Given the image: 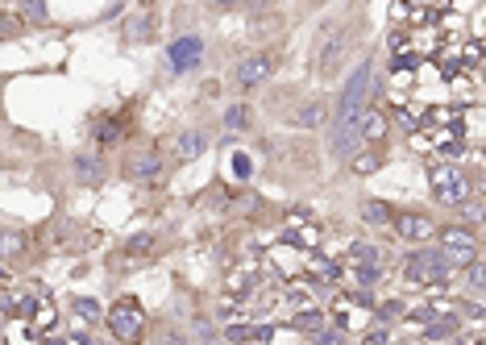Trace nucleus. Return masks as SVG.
<instances>
[{
	"label": "nucleus",
	"instance_id": "nucleus-16",
	"mask_svg": "<svg viewBox=\"0 0 486 345\" xmlns=\"http://www.w3.org/2000/svg\"><path fill=\"white\" fill-rule=\"evenodd\" d=\"M387 133H391V117H387L382 109H366V113L358 117V138H362V146H379V150H382Z\"/></svg>",
	"mask_w": 486,
	"mask_h": 345
},
{
	"label": "nucleus",
	"instance_id": "nucleus-36",
	"mask_svg": "<svg viewBox=\"0 0 486 345\" xmlns=\"http://www.w3.org/2000/svg\"><path fill=\"white\" fill-rule=\"evenodd\" d=\"M154 345H192V341H187V333H183V329H175V325H163V329H158V337H154Z\"/></svg>",
	"mask_w": 486,
	"mask_h": 345
},
{
	"label": "nucleus",
	"instance_id": "nucleus-34",
	"mask_svg": "<svg viewBox=\"0 0 486 345\" xmlns=\"http://www.w3.org/2000/svg\"><path fill=\"white\" fill-rule=\"evenodd\" d=\"M345 304H350V308H362V312H370V308L379 304V296H374V291H366V287H350V291H345Z\"/></svg>",
	"mask_w": 486,
	"mask_h": 345
},
{
	"label": "nucleus",
	"instance_id": "nucleus-21",
	"mask_svg": "<svg viewBox=\"0 0 486 345\" xmlns=\"http://www.w3.org/2000/svg\"><path fill=\"white\" fill-rule=\"evenodd\" d=\"M457 333H461V320H457V312H449V316H441V320H432V325L420 329V341L424 345H445V341H453Z\"/></svg>",
	"mask_w": 486,
	"mask_h": 345
},
{
	"label": "nucleus",
	"instance_id": "nucleus-26",
	"mask_svg": "<svg viewBox=\"0 0 486 345\" xmlns=\"http://www.w3.org/2000/svg\"><path fill=\"white\" fill-rule=\"evenodd\" d=\"M321 325H329V316H324V308H303V312H292V320H287V329L292 333H316Z\"/></svg>",
	"mask_w": 486,
	"mask_h": 345
},
{
	"label": "nucleus",
	"instance_id": "nucleus-11",
	"mask_svg": "<svg viewBox=\"0 0 486 345\" xmlns=\"http://www.w3.org/2000/svg\"><path fill=\"white\" fill-rule=\"evenodd\" d=\"M71 179H75V188H84V192L100 188L108 179V158L92 146L75 150V154H71Z\"/></svg>",
	"mask_w": 486,
	"mask_h": 345
},
{
	"label": "nucleus",
	"instance_id": "nucleus-39",
	"mask_svg": "<svg viewBox=\"0 0 486 345\" xmlns=\"http://www.w3.org/2000/svg\"><path fill=\"white\" fill-rule=\"evenodd\" d=\"M408 345H424V341H420V337H416V341H408Z\"/></svg>",
	"mask_w": 486,
	"mask_h": 345
},
{
	"label": "nucleus",
	"instance_id": "nucleus-24",
	"mask_svg": "<svg viewBox=\"0 0 486 345\" xmlns=\"http://www.w3.org/2000/svg\"><path fill=\"white\" fill-rule=\"evenodd\" d=\"M283 246H303V250H316L321 246V229L316 225H292V229H283L279 233Z\"/></svg>",
	"mask_w": 486,
	"mask_h": 345
},
{
	"label": "nucleus",
	"instance_id": "nucleus-37",
	"mask_svg": "<svg viewBox=\"0 0 486 345\" xmlns=\"http://www.w3.org/2000/svg\"><path fill=\"white\" fill-rule=\"evenodd\" d=\"M25 25L17 21V13H0V38H21Z\"/></svg>",
	"mask_w": 486,
	"mask_h": 345
},
{
	"label": "nucleus",
	"instance_id": "nucleus-33",
	"mask_svg": "<svg viewBox=\"0 0 486 345\" xmlns=\"http://www.w3.org/2000/svg\"><path fill=\"white\" fill-rule=\"evenodd\" d=\"M283 304L292 308V312H303V308H316V300H312L308 287H287V291H283Z\"/></svg>",
	"mask_w": 486,
	"mask_h": 345
},
{
	"label": "nucleus",
	"instance_id": "nucleus-27",
	"mask_svg": "<svg viewBox=\"0 0 486 345\" xmlns=\"http://www.w3.org/2000/svg\"><path fill=\"white\" fill-rule=\"evenodd\" d=\"M345 275L353 279V287H366V291H374V287L387 279V267H382V262H370V267H345Z\"/></svg>",
	"mask_w": 486,
	"mask_h": 345
},
{
	"label": "nucleus",
	"instance_id": "nucleus-32",
	"mask_svg": "<svg viewBox=\"0 0 486 345\" xmlns=\"http://www.w3.org/2000/svg\"><path fill=\"white\" fill-rule=\"evenodd\" d=\"M308 345H350V337L341 333L337 325H321L316 333H308Z\"/></svg>",
	"mask_w": 486,
	"mask_h": 345
},
{
	"label": "nucleus",
	"instance_id": "nucleus-19",
	"mask_svg": "<svg viewBox=\"0 0 486 345\" xmlns=\"http://www.w3.org/2000/svg\"><path fill=\"white\" fill-rule=\"evenodd\" d=\"M358 221L366 229H391V221H395V208H391V200H379V196H366L358 208Z\"/></svg>",
	"mask_w": 486,
	"mask_h": 345
},
{
	"label": "nucleus",
	"instance_id": "nucleus-29",
	"mask_svg": "<svg viewBox=\"0 0 486 345\" xmlns=\"http://www.w3.org/2000/svg\"><path fill=\"white\" fill-rule=\"evenodd\" d=\"M312 279H316V283H324V287H341V283H345V262H341V258H324V262H316Z\"/></svg>",
	"mask_w": 486,
	"mask_h": 345
},
{
	"label": "nucleus",
	"instance_id": "nucleus-3",
	"mask_svg": "<svg viewBox=\"0 0 486 345\" xmlns=\"http://www.w3.org/2000/svg\"><path fill=\"white\" fill-rule=\"evenodd\" d=\"M428 192H432V200H437L441 208H461L470 196H474V175H470L461 163H441V158H432V167H428Z\"/></svg>",
	"mask_w": 486,
	"mask_h": 345
},
{
	"label": "nucleus",
	"instance_id": "nucleus-4",
	"mask_svg": "<svg viewBox=\"0 0 486 345\" xmlns=\"http://www.w3.org/2000/svg\"><path fill=\"white\" fill-rule=\"evenodd\" d=\"M453 275L457 271L449 267V258L441 254L432 242H428V246L408 250V258H403V283L408 287H445Z\"/></svg>",
	"mask_w": 486,
	"mask_h": 345
},
{
	"label": "nucleus",
	"instance_id": "nucleus-13",
	"mask_svg": "<svg viewBox=\"0 0 486 345\" xmlns=\"http://www.w3.org/2000/svg\"><path fill=\"white\" fill-rule=\"evenodd\" d=\"M279 329L266 325V320H233V325L221 329V341L224 345H271Z\"/></svg>",
	"mask_w": 486,
	"mask_h": 345
},
{
	"label": "nucleus",
	"instance_id": "nucleus-28",
	"mask_svg": "<svg viewBox=\"0 0 486 345\" xmlns=\"http://www.w3.org/2000/svg\"><path fill=\"white\" fill-rule=\"evenodd\" d=\"M71 312L84 320V325H96V320H104V304H100L96 296H71Z\"/></svg>",
	"mask_w": 486,
	"mask_h": 345
},
{
	"label": "nucleus",
	"instance_id": "nucleus-35",
	"mask_svg": "<svg viewBox=\"0 0 486 345\" xmlns=\"http://www.w3.org/2000/svg\"><path fill=\"white\" fill-rule=\"evenodd\" d=\"M358 345H395V333H391V329H379V325H370L366 333L358 337Z\"/></svg>",
	"mask_w": 486,
	"mask_h": 345
},
{
	"label": "nucleus",
	"instance_id": "nucleus-38",
	"mask_svg": "<svg viewBox=\"0 0 486 345\" xmlns=\"http://www.w3.org/2000/svg\"><path fill=\"white\" fill-rule=\"evenodd\" d=\"M9 283H13V279H9V271L0 267V291H5V287H9Z\"/></svg>",
	"mask_w": 486,
	"mask_h": 345
},
{
	"label": "nucleus",
	"instance_id": "nucleus-5",
	"mask_svg": "<svg viewBox=\"0 0 486 345\" xmlns=\"http://www.w3.org/2000/svg\"><path fill=\"white\" fill-rule=\"evenodd\" d=\"M432 246L449 258V267L453 271H466L474 258H482V237H478L470 225H461V221H453V225H437Z\"/></svg>",
	"mask_w": 486,
	"mask_h": 345
},
{
	"label": "nucleus",
	"instance_id": "nucleus-7",
	"mask_svg": "<svg viewBox=\"0 0 486 345\" xmlns=\"http://www.w3.org/2000/svg\"><path fill=\"white\" fill-rule=\"evenodd\" d=\"M134 113L129 109H100L88 117V138H92V150H113V146H125L134 133Z\"/></svg>",
	"mask_w": 486,
	"mask_h": 345
},
{
	"label": "nucleus",
	"instance_id": "nucleus-9",
	"mask_svg": "<svg viewBox=\"0 0 486 345\" xmlns=\"http://www.w3.org/2000/svg\"><path fill=\"white\" fill-rule=\"evenodd\" d=\"M125 179L129 183H137V188H146L154 192L158 183L166 179V158L158 146H146V150H137L134 158H125Z\"/></svg>",
	"mask_w": 486,
	"mask_h": 345
},
{
	"label": "nucleus",
	"instance_id": "nucleus-8",
	"mask_svg": "<svg viewBox=\"0 0 486 345\" xmlns=\"http://www.w3.org/2000/svg\"><path fill=\"white\" fill-rule=\"evenodd\" d=\"M274 71H279L274 50H250L245 59H237V67L229 71V79H233V88L242 92V96H250V92H258L263 84H271Z\"/></svg>",
	"mask_w": 486,
	"mask_h": 345
},
{
	"label": "nucleus",
	"instance_id": "nucleus-17",
	"mask_svg": "<svg viewBox=\"0 0 486 345\" xmlns=\"http://www.w3.org/2000/svg\"><path fill=\"white\" fill-rule=\"evenodd\" d=\"M30 250H34V233L0 225V262H21Z\"/></svg>",
	"mask_w": 486,
	"mask_h": 345
},
{
	"label": "nucleus",
	"instance_id": "nucleus-14",
	"mask_svg": "<svg viewBox=\"0 0 486 345\" xmlns=\"http://www.w3.org/2000/svg\"><path fill=\"white\" fill-rule=\"evenodd\" d=\"M213 146V133L208 129H183V133H175V146H171V158H175V167H187V163H195V158L204 154V150Z\"/></svg>",
	"mask_w": 486,
	"mask_h": 345
},
{
	"label": "nucleus",
	"instance_id": "nucleus-12",
	"mask_svg": "<svg viewBox=\"0 0 486 345\" xmlns=\"http://www.w3.org/2000/svg\"><path fill=\"white\" fill-rule=\"evenodd\" d=\"M287 121H292L295 129H308V133H321V129L332 125V100L329 96H312L303 100L295 113H287Z\"/></svg>",
	"mask_w": 486,
	"mask_h": 345
},
{
	"label": "nucleus",
	"instance_id": "nucleus-30",
	"mask_svg": "<svg viewBox=\"0 0 486 345\" xmlns=\"http://www.w3.org/2000/svg\"><path fill=\"white\" fill-rule=\"evenodd\" d=\"M17 21H21V25H50L46 0H21V5H17Z\"/></svg>",
	"mask_w": 486,
	"mask_h": 345
},
{
	"label": "nucleus",
	"instance_id": "nucleus-18",
	"mask_svg": "<svg viewBox=\"0 0 486 345\" xmlns=\"http://www.w3.org/2000/svg\"><path fill=\"white\" fill-rule=\"evenodd\" d=\"M250 125H253L250 100H233V104H224V117H221L224 142H237V133H250Z\"/></svg>",
	"mask_w": 486,
	"mask_h": 345
},
{
	"label": "nucleus",
	"instance_id": "nucleus-22",
	"mask_svg": "<svg viewBox=\"0 0 486 345\" xmlns=\"http://www.w3.org/2000/svg\"><path fill=\"white\" fill-rule=\"evenodd\" d=\"M403 316H408V300H403V296L379 300V304L370 308V320H374V325H379V329H391V325H399V320H403Z\"/></svg>",
	"mask_w": 486,
	"mask_h": 345
},
{
	"label": "nucleus",
	"instance_id": "nucleus-1",
	"mask_svg": "<svg viewBox=\"0 0 486 345\" xmlns=\"http://www.w3.org/2000/svg\"><path fill=\"white\" fill-rule=\"evenodd\" d=\"M350 46H353V25L350 21H324L321 38H316V50H312V71H316V79L332 84V79L345 71Z\"/></svg>",
	"mask_w": 486,
	"mask_h": 345
},
{
	"label": "nucleus",
	"instance_id": "nucleus-23",
	"mask_svg": "<svg viewBox=\"0 0 486 345\" xmlns=\"http://www.w3.org/2000/svg\"><path fill=\"white\" fill-rule=\"evenodd\" d=\"M382 163H387V150H379V146H362L358 150V154H353L350 158V175H362V179H366V175H374V171H382Z\"/></svg>",
	"mask_w": 486,
	"mask_h": 345
},
{
	"label": "nucleus",
	"instance_id": "nucleus-6",
	"mask_svg": "<svg viewBox=\"0 0 486 345\" xmlns=\"http://www.w3.org/2000/svg\"><path fill=\"white\" fill-rule=\"evenodd\" d=\"M204 54H208V42L204 34H195V30H183L175 34V38L163 46V63H166V75H192V71L204 67Z\"/></svg>",
	"mask_w": 486,
	"mask_h": 345
},
{
	"label": "nucleus",
	"instance_id": "nucleus-31",
	"mask_svg": "<svg viewBox=\"0 0 486 345\" xmlns=\"http://www.w3.org/2000/svg\"><path fill=\"white\" fill-rule=\"evenodd\" d=\"M461 275H466L470 296H474V300H482V283H486V262H482V258H474V262H470V267L461 271Z\"/></svg>",
	"mask_w": 486,
	"mask_h": 345
},
{
	"label": "nucleus",
	"instance_id": "nucleus-10",
	"mask_svg": "<svg viewBox=\"0 0 486 345\" xmlns=\"http://www.w3.org/2000/svg\"><path fill=\"white\" fill-rule=\"evenodd\" d=\"M391 229H395L399 242H408V246L416 250V246H428V242H432V233H437V221L428 217V212H420V208H395V221H391Z\"/></svg>",
	"mask_w": 486,
	"mask_h": 345
},
{
	"label": "nucleus",
	"instance_id": "nucleus-25",
	"mask_svg": "<svg viewBox=\"0 0 486 345\" xmlns=\"http://www.w3.org/2000/svg\"><path fill=\"white\" fill-rule=\"evenodd\" d=\"M370 262H382V250L374 246V242H350V250H345V267H370Z\"/></svg>",
	"mask_w": 486,
	"mask_h": 345
},
{
	"label": "nucleus",
	"instance_id": "nucleus-2",
	"mask_svg": "<svg viewBox=\"0 0 486 345\" xmlns=\"http://www.w3.org/2000/svg\"><path fill=\"white\" fill-rule=\"evenodd\" d=\"M104 329L117 345H146L150 337V312L137 296H121L113 308H104Z\"/></svg>",
	"mask_w": 486,
	"mask_h": 345
},
{
	"label": "nucleus",
	"instance_id": "nucleus-20",
	"mask_svg": "<svg viewBox=\"0 0 486 345\" xmlns=\"http://www.w3.org/2000/svg\"><path fill=\"white\" fill-rule=\"evenodd\" d=\"M221 146H229V179H233V183H250L253 171H258L253 154L250 150H242L237 142H221Z\"/></svg>",
	"mask_w": 486,
	"mask_h": 345
},
{
	"label": "nucleus",
	"instance_id": "nucleus-15",
	"mask_svg": "<svg viewBox=\"0 0 486 345\" xmlns=\"http://www.w3.org/2000/svg\"><path fill=\"white\" fill-rule=\"evenodd\" d=\"M158 250H163L158 229H137V233H129L125 242H121V258H125V262H150V258H158Z\"/></svg>",
	"mask_w": 486,
	"mask_h": 345
}]
</instances>
